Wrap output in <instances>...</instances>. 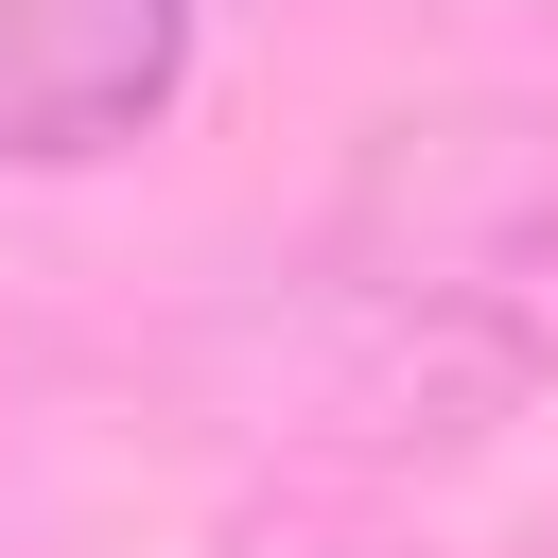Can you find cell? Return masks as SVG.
Instances as JSON below:
<instances>
[{
    "label": "cell",
    "instance_id": "1",
    "mask_svg": "<svg viewBox=\"0 0 558 558\" xmlns=\"http://www.w3.org/2000/svg\"><path fill=\"white\" fill-rule=\"evenodd\" d=\"M209 70V0H0V174L140 157Z\"/></svg>",
    "mask_w": 558,
    "mask_h": 558
},
{
    "label": "cell",
    "instance_id": "2",
    "mask_svg": "<svg viewBox=\"0 0 558 558\" xmlns=\"http://www.w3.org/2000/svg\"><path fill=\"white\" fill-rule=\"evenodd\" d=\"M296 558H384V541H296Z\"/></svg>",
    "mask_w": 558,
    "mask_h": 558
}]
</instances>
